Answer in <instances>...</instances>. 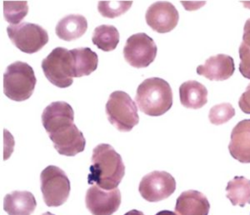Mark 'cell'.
Wrapping results in <instances>:
<instances>
[{
  "label": "cell",
  "mask_w": 250,
  "mask_h": 215,
  "mask_svg": "<svg viewBox=\"0 0 250 215\" xmlns=\"http://www.w3.org/2000/svg\"><path fill=\"white\" fill-rule=\"evenodd\" d=\"M242 3H244V5L248 8V9H250V2H242Z\"/></svg>",
  "instance_id": "cell-31"
},
{
  "label": "cell",
  "mask_w": 250,
  "mask_h": 215,
  "mask_svg": "<svg viewBox=\"0 0 250 215\" xmlns=\"http://www.w3.org/2000/svg\"><path fill=\"white\" fill-rule=\"evenodd\" d=\"M157 45L145 33L133 34L126 41L124 56L128 64L136 68H147L157 56Z\"/></svg>",
  "instance_id": "cell-9"
},
{
  "label": "cell",
  "mask_w": 250,
  "mask_h": 215,
  "mask_svg": "<svg viewBox=\"0 0 250 215\" xmlns=\"http://www.w3.org/2000/svg\"><path fill=\"white\" fill-rule=\"evenodd\" d=\"M53 215V214H51V213L46 212V213H44V214H43V215Z\"/></svg>",
  "instance_id": "cell-32"
},
{
  "label": "cell",
  "mask_w": 250,
  "mask_h": 215,
  "mask_svg": "<svg viewBox=\"0 0 250 215\" xmlns=\"http://www.w3.org/2000/svg\"><path fill=\"white\" fill-rule=\"evenodd\" d=\"M92 42L103 51H113L120 43V33L114 26L100 25L94 29Z\"/></svg>",
  "instance_id": "cell-21"
},
{
  "label": "cell",
  "mask_w": 250,
  "mask_h": 215,
  "mask_svg": "<svg viewBox=\"0 0 250 215\" xmlns=\"http://www.w3.org/2000/svg\"><path fill=\"white\" fill-rule=\"evenodd\" d=\"M36 207V199L29 191H13L3 198V210L9 215H31Z\"/></svg>",
  "instance_id": "cell-16"
},
{
  "label": "cell",
  "mask_w": 250,
  "mask_h": 215,
  "mask_svg": "<svg viewBox=\"0 0 250 215\" xmlns=\"http://www.w3.org/2000/svg\"><path fill=\"white\" fill-rule=\"evenodd\" d=\"M3 7L4 19L12 25L20 24L29 13L27 1H3Z\"/></svg>",
  "instance_id": "cell-22"
},
{
  "label": "cell",
  "mask_w": 250,
  "mask_h": 215,
  "mask_svg": "<svg viewBox=\"0 0 250 215\" xmlns=\"http://www.w3.org/2000/svg\"><path fill=\"white\" fill-rule=\"evenodd\" d=\"M125 215H145L144 213L137 210H130L129 212L126 213Z\"/></svg>",
  "instance_id": "cell-29"
},
{
  "label": "cell",
  "mask_w": 250,
  "mask_h": 215,
  "mask_svg": "<svg viewBox=\"0 0 250 215\" xmlns=\"http://www.w3.org/2000/svg\"><path fill=\"white\" fill-rule=\"evenodd\" d=\"M88 29V21L80 14H69L59 21L55 33L60 40L67 42L82 37Z\"/></svg>",
  "instance_id": "cell-17"
},
{
  "label": "cell",
  "mask_w": 250,
  "mask_h": 215,
  "mask_svg": "<svg viewBox=\"0 0 250 215\" xmlns=\"http://www.w3.org/2000/svg\"><path fill=\"white\" fill-rule=\"evenodd\" d=\"M7 33L12 43L26 54L37 53L48 42V32L35 23L23 22L18 25H9Z\"/></svg>",
  "instance_id": "cell-8"
},
{
  "label": "cell",
  "mask_w": 250,
  "mask_h": 215,
  "mask_svg": "<svg viewBox=\"0 0 250 215\" xmlns=\"http://www.w3.org/2000/svg\"><path fill=\"white\" fill-rule=\"evenodd\" d=\"M210 204L207 197L196 190H188L177 198L175 213L178 215H208Z\"/></svg>",
  "instance_id": "cell-15"
},
{
  "label": "cell",
  "mask_w": 250,
  "mask_h": 215,
  "mask_svg": "<svg viewBox=\"0 0 250 215\" xmlns=\"http://www.w3.org/2000/svg\"><path fill=\"white\" fill-rule=\"evenodd\" d=\"M85 204L93 215H112L120 209L121 193L118 188L104 190L93 185L86 193Z\"/></svg>",
  "instance_id": "cell-11"
},
{
  "label": "cell",
  "mask_w": 250,
  "mask_h": 215,
  "mask_svg": "<svg viewBox=\"0 0 250 215\" xmlns=\"http://www.w3.org/2000/svg\"><path fill=\"white\" fill-rule=\"evenodd\" d=\"M179 98L183 106L190 109H199L208 102V89L195 80L185 82L179 87Z\"/></svg>",
  "instance_id": "cell-18"
},
{
  "label": "cell",
  "mask_w": 250,
  "mask_h": 215,
  "mask_svg": "<svg viewBox=\"0 0 250 215\" xmlns=\"http://www.w3.org/2000/svg\"><path fill=\"white\" fill-rule=\"evenodd\" d=\"M108 121L120 132H130L140 122L135 103L127 93L114 91L105 106Z\"/></svg>",
  "instance_id": "cell-5"
},
{
  "label": "cell",
  "mask_w": 250,
  "mask_h": 215,
  "mask_svg": "<svg viewBox=\"0 0 250 215\" xmlns=\"http://www.w3.org/2000/svg\"><path fill=\"white\" fill-rule=\"evenodd\" d=\"M73 57L74 77L88 76L96 70L99 58L89 48H74L70 50Z\"/></svg>",
  "instance_id": "cell-19"
},
{
  "label": "cell",
  "mask_w": 250,
  "mask_h": 215,
  "mask_svg": "<svg viewBox=\"0 0 250 215\" xmlns=\"http://www.w3.org/2000/svg\"><path fill=\"white\" fill-rule=\"evenodd\" d=\"M145 20L154 31L165 34L172 31L179 23V12L173 3L159 1L148 7Z\"/></svg>",
  "instance_id": "cell-12"
},
{
  "label": "cell",
  "mask_w": 250,
  "mask_h": 215,
  "mask_svg": "<svg viewBox=\"0 0 250 215\" xmlns=\"http://www.w3.org/2000/svg\"><path fill=\"white\" fill-rule=\"evenodd\" d=\"M183 5L188 6L189 5V7L186 8V10L188 11H192V10H196V9H199L201 6L205 5L206 2H181Z\"/></svg>",
  "instance_id": "cell-28"
},
{
  "label": "cell",
  "mask_w": 250,
  "mask_h": 215,
  "mask_svg": "<svg viewBox=\"0 0 250 215\" xmlns=\"http://www.w3.org/2000/svg\"><path fill=\"white\" fill-rule=\"evenodd\" d=\"M235 70L234 61L231 56L218 54L208 58L205 64L197 68L199 75L204 76L211 81H224L233 75Z\"/></svg>",
  "instance_id": "cell-13"
},
{
  "label": "cell",
  "mask_w": 250,
  "mask_h": 215,
  "mask_svg": "<svg viewBox=\"0 0 250 215\" xmlns=\"http://www.w3.org/2000/svg\"><path fill=\"white\" fill-rule=\"evenodd\" d=\"M36 83L31 66L21 61L13 63L3 74V94L11 100L22 102L32 96Z\"/></svg>",
  "instance_id": "cell-4"
},
{
  "label": "cell",
  "mask_w": 250,
  "mask_h": 215,
  "mask_svg": "<svg viewBox=\"0 0 250 215\" xmlns=\"http://www.w3.org/2000/svg\"><path fill=\"white\" fill-rule=\"evenodd\" d=\"M235 115V109L229 103H223L211 108L208 119L214 125H224Z\"/></svg>",
  "instance_id": "cell-24"
},
{
  "label": "cell",
  "mask_w": 250,
  "mask_h": 215,
  "mask_svg": "<svg viewBox=\"0 0 250 215\" xmlns=\"http://www.w3.org/2000/svg\"><path fill=\"white\" fill-rule=\"evenodd\" d=\"M239 106L244 113L250 114V84L239 100Z\"/></svg>",
  "instance_id": "cell-26"
},
{
  "label": "cell",
  "mask_w": 250,
  "mask_h": 215,
  "mask_svg": "<svg viewBox=\"0 0 250 215\" xmlns=\"http://www.w3.org/2000/svg\"><path fill=\"white\" fill-rule=\"evenodd\" d=\"M42 124L61 155L73 157L85 149V138L74 124V112L68 103L58 101L48 105L42 113Z\"/></svg>",
  "instance_id": "cell-1"
},
{
  "label": "cell",
  "mask_w": 250,
  "mask_h": 215,
  "mask_svg": "<svg viewBox=\"0 0 250 215\" xmlns=\"http://www.w3.org/2000/svg\"><path fill=\"white\" fill-rule=\"evenodd\" d=\"M88 184L104 190L119 187L125 174L122 157L114 148L107 144L97 145L93 150Z\"/></svg>",
  "instance_id": "cell-2"
},
{
  "label": "cell",
  "mask_w": 250,
  "mask_h": 215,
  "mask_svg": "<svg viewBox=\"0 0 250 215\" xmlns=\"http://www.w3.org/2000/svg\"><path fill=\"white\" fill-rule=\"evenodd\" d=\"M155 215H178L176 213L172 212V211H168V210H164V211H160Z\"/></svg>",
  "instance_id": "cell-30"
},
{
  "label": "cell",
  "mask_w": 250,
  "mask_h": 215,
  "mask_svg": "<svg viewBox=\"0 0 250 215\" xmlns=\"http://www.w3.org/2000/svg\"><path fill=\"white\" fill-rule=\"evenodd\" d=\"M245 45L250 48V19L246 21L244 28V34H243V42Z\"/></svg>",
  "instance_id": "cell-27"
},
{
  "label": "cell",
  "mask_w": 250,
  "mask_h": 215,
  "mask_svg": "<svg viewBox=\"0 0 250 215\" xmlns=\"http://www.w3.org/2000/svg\"><path fill=\"white\" fill-rule=\"evenodd\" d=\"M41 191L48 207H59L66 203L70 194V181L63 170L54 165L46 167L40 174Z\"/></svg>",
  "instance_id": "cell-7"
},
{
  "label": "cell",
  "mask_w": 250,
  "mask_h": 215,
  "mask_svg": "<svg viewBox=\"0 0 250 215\" xmlns=\"http://www.w3.org/2000/svg\"><path fill=\"white\" fill-rule=\"evenodd\" d=\"M226 197L233 206L245 207L250 204V180L243 177L236 176L228 183Z\"/></svg>",
  "instance_id": "cell-20"
},
{
  "label": "cell",
  "mask_w": 250,
  "mask_h": 215,
  "mask_svg": "<svg viewBox=\"0 0 250 215\" xmlns=\"http://www.w3.org/2000/svg\"><path fill=\"white\" fill-rule=\"evenodd\" d=\"M42 68L47 80L58 88H68L74 83L73 57L67 48L53 49L42 61Z\"/></svg>",
  "instance_id": "cell-6"
},
{
  "label": "cell",
  "mask_w": 250,
  "mask_h": 215,
  "mask_svg": "<svg viewBox=\"0 0 250 215\" xmlns=\"http://www.w3.org/2000/svg\"><path fill=\"white\" fill-rule=\"evenodd\" d=\"M176 190V181L165 171H153L143 177L139 191L146 201H162L172 195Z\"/></svg>",
  "instance_id": "cell-10"
},
{
  "label": "cell",
  "mask_w": 250,
  "mask_h": 215,
  "mask_svg": "<svg viewBox=\"0 0 250 215\" xmlns=\"http://www.w3.org/2000/svg\"><path fill=\"white\" fill-rule=\"evenodd\" d=\"M229 150L233 159L250 164V119L242 120L233 128Z\"/></svg>",
  "instance_id": "cell-14"
},
{
  "label": "cell",
  "mask_w": 250,
  "mask_h": 215,
  "mask_svg": "<svg viewBox=\"0 0 250 215\" xmlns=\"http://www.w3.org/2000/svg\"><path fill=\"white\" fill-rule=\"evenodd\" d=\"M240 64H239V71L242 75L250 80V48L245 45L244 43H241L239 49Z\"/></svg>",
  "instance_id": "cell-25"
},
{
  "label": "cell",
  "mask_w": 250,
  "mask_h": 215,
  "mask_svg": "<svg viewBox=\"0 0 250 215\" xmlns=\"http://www.w3.org/2000/svg\"><path fill=\"white\" fill-rule=\"evenodd\" d=\"M132 4L133 1H100L98 10L103 17L114 19L125 14Z\"/></svg>",
  "instance_id": "cell-23"
},
{
  "label": "cell",
  "mask_w": 250,
  "mask_h": 215,
  "mask_svg": "<svg viewBox=\"0 0 250 215\" xmlns=\"http://www.w3.org/2000/svg\"><path fill=\"white\" fill-rule=\"evenodd\" d=\"M135 103L140 110L148 116H161L173 106V91L163 79H147L137 88Z\"/></svg>",
  "instance_id": "cell-3"
}]
</instances>
